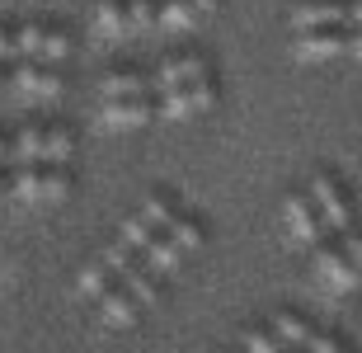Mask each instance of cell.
<instances>
[{"mask_svg":"<svg viewBox=\"0 0 362 353\" xmlns=\"http://www.w3.org/2000/svg\"><path fill=\"white\" fill-rule=\"evenodd\" d=\"M71 193V170L52 161H24L10 165V198L28 207H52Z\"/></svg>","mask_w":362,"mask_h":353,"instance_id":"obj_1","label":"cell"},{"mask_svg":"<svg viewBox=\"0 0 362 353\" xmlns=\"http://www.w3.org/2000/svg\"><path fill=\"white\" fill-rule=\"evenodd\" d=\"M282 221H287L292 245H306V250L325 245V236H329V221H325L320 203H315L310 193H292V198L282 203Z\"/></svg>","mask_w":362,"mask_h":353,"instance_id":"obj_2","label":"cell"},{"mask_svg":"<svg viewBox=\"0 0 362 353\" xmlns=\"http://www.w3.org/2000/svg\"><path fill=\"white\" fill-rule=\"evenodd\" d=\"M216 109V81L212 76H198V81H184L175 90H160V118L170 122H184L193 113H207Z\"/></svg>","mask_w":362,"mask_h":353,"instance_id":"obj_3","label":"cell"},{"mask_svg":"<svg viewBox=\"0 0 362 353\" xmlns=\"http://www.w3.org/2000/svg\"><path fill=\"white\" fill-rule=\"evenodd\" d=\"M10 90L19 99H33V104H47V99L62 95V76H57L47 62H33V57H19L10 66Z\"/></svg>","mask_w":362,"mask_h":353,"instance_id":"obj_4","label":"cell"},{"mask_svg":"<svg viewBox=\"0 0 362 353\" xmlns=\"http://www.w3.org/2000/svg\"><path fill=\"white\" fill-rule=\"evenodd\" d=\"M310 198L320 203V212H325V221H329V231H353V198H349V189L339 184L329 170H320V175H310Z\"/></svg>","mask_w":362,"mask_h":353,"instance_id":"obj_5","label":"cell"},{"mask_svg":"<svg viewBox=\"0 0 362 353\" xmlns=\"http://www.w3.org/2000/svg\"><path fill=\"white\" fill-rule=\"evenodd\" d=\"M156 113H160V99H151V95L104 99V109H99V127H108V132H132V127H146Z\"/></svg>","mask_w":362,"mask_h":353,"instance_id":"obj_6","label":"cell"},{"mask_svg":"<svg viewBox=\"0 0 362 353\" xmlns=\"http://www.w3.org/2000/svg\"><path fill=\"white\" fill-rule=\"evenodd\" d=\"M315 273H320V283L329 287V292H353V287L362 283V273L349 259L344 241L339 245H315Z\"/></svg>","mask_w":362,"mask_h":353,"instance_id":"obj_7","label":"cell"},{"mask_svg":"<svg viewBox=\"0 0 362 353\" xmlns=\"http://www.w3.org/2000/svg\"><path fill=\"white\" fill-rule=\"evenodd\" d=\"M292 52H296V62H334V57H349V28H306V33H296Z\"/></svg>","mask_w":362,"mask_h":353,"instance_id":"obj_8","label":"cell"},{"mask_svg":"<svg viewBox=\"0 0 362 353\" xmlns=\"http://www.w3.org/2000/svg\"><path fill=\"white\" fill-rule=\"evenodd\" d=\"M19 52L33 57V62H66L71 38L62 28H47V24H19Z\"/></svg>","mask_w":362,"mask_h":353,"instance_id":"obj_9","label":"cell"},{"mask_svg":"<svg viewBox=\"0 0 362 353\" xmlns=\"http://www.w3.org/2000/svg\"><path fill=\"white\" fill-rule=\"evenodd\" d=\"M292 28H349V0H301L292 10Z\"/></svg>","mask_w":362,"mask_h":353,"instance_id":"obj_10","label":"cell"},{"mask_svg":"<svg viewBox=\"0 0 362 353\" xmlns=\"http://www.w3.org/2000/svg\"><path fill=\"white\" fill-rule=\"evenodd\" d=\"M198 76H212L207 57H198V52H179V57H165L160 71L151 76V85H156V95H160V90H175V85L198 81Z\"/></svg>","mask_w":362,"mask_h":353,"instance_id":"obj_11","label":"cell"},{"mask_svg":"<svg viewBox=\"0 0 362 353\" xmlns=\"http://www.w3.org/2000/svg\"><path fill=\"white\" fill-rule=\"evenodd\" d=\"M141 311H146V306H141V297H136L127 283H118L104 301H99V316H104L108 330H132L136 320H141Z\"/></svg>","mask_w":362,"mask_h":353,"instance_id":"obj_12","label":"cell"},{"mask_svg":"<svg viewBox=\"0 0 362 353\" xmlns=\"http://www.w3.org/2000/svg\"><path fill=\"white\" fill-rule=\"evenodd\" d=\"M118 283H122V278H118L113 269H108V259H104V255L90 259V264H85V269L76 273V292H81V297H90V301H104Z\"/></svg>","mask_w":362,"mask_h":353,"instance_id":"obj_13","label":"cell"},{"mask_svg":"<svg viewBox=\"0 0 362 353\" xmlns=\"http://www.w3.org/2000/svg\"><path fill=\"white\" fill-rule=\"evenodd\" d=\"M94 33L99 38H127V33H136L127 0H99L94 5Z\"/></svg>","mask_w":362,"mask_h":353,"instance_id":"obj_14","label":"cell"},{"mask_svg":"<svg viewBox=\"0 0 362 353\" xmlns=\"http://www.w3.org/2000/svg\"><path fill=\"white\" fill-rule=\"evenodd\" d=\"M160 278H165V273L151 269L146 255H141V259L132 264V269L122 273V283H127V287L136 292V297H141V306H146V311H151V306H160V297H165V283H160Z\"/></svg>","mask_w":362,"mask_h":353,"instance_id":"obj_15","label":"cell"},{"mask_svg":"<svg viewBox=\"0 0 362 353\" xmlns=\"http://www.w3.org/2000/svg\"><path fill=\"white\" fill-rule=\"evenodd\" d=\"M156 85L141 76V71H108L104 81H99V95L104 99H132V95H151Z\"/></svg>","mask_w":362,"mask_h":353,"instance_id":"obj_16","label":"cell"},{"mask_svg":"<svg viewBox=\"0 0 362 353\" xmlns=\"http://www.w3.org/2000/svg\"><path fill=\"white\" fill-rule=\"evenodd\" d=\"M179 259H184V245H179L170 231H160L156 241L146 245V264H151L156 273H175V269H179Z\"/></svg>","mask_w":362,"mask_h":353,"instance_id":"obj_17","label":"cell"},{"mask_svg":"<svg viewBox=\"0 0 362 353\" xmlns=\"http://www.w3.org/2000/svg\"><path fill=\"white\" fill-rule=\"evenodd\" d=\"M198 19H202V10L193 5V0H165L160 5V28L165 33H188Z\"/></svg>","mask_w":362,"mask_h":353,"instance_id":"obj_18","label":"cell"},{"mask_svg":"<svg viewBox=\"0 0 362 353\" xmlns=\"http://www.w3.org/2000/svg\"><path fill=\"white\" fill-rule=\"evenodd\" d=\"M71 156H76V132H71L66 122H47V156H42V161L66 165Z\"/></svg>","mask_w":362,"mask_h":353,"instance_id":"obj_19","label":"cell"},{"mask_svg":"<svg viewBox=\"0 0 362 353\" xmlns=\"http://www.w3.org/2000/svg\"><path fill=\"white\" fill-rule=\"evenodd\" d=\"M141 212H146V217L156 221L160 231H170V226H175V221L184 217V212H179V203H175V193H165V189H156V193H151Z\"/></svg>","mask_w":362,"mask_h":353,"instance_id":"obj_20","label":"cell"},{"mask_svg":"<svg viewBox=\"0 0 362 353\" xmlns=\"http://www.w3.org/2000/svg\"><path fill=\"white\" fill-rule=\"evenodd\" d=\"M118 236H122V241H127V245H136L141 255H146V245L156 241V236H160V226H156V221H151L146 212H136V217H127V221H122V226H118Z\"/></svg>","mask_w":362,"mask_h":353,"instance_id":"obj_21","label":"cell"},{"mask_svg":"<svg viewBox=\"0 0 362 353\" xmlns=\"http://www.w3.org/2000/svg\"><path fill=\"white\" fill-rule=\"evenodd\" d=\"M240 349H245V353H292V344L282 340L278 330H245Z\"/></svg>","mask_w":362,"mask_h":353,"instance_id":"obj_22","label":"cell"},{"mask_svg":"<svg viewBox=\"0 0 362 353\" xmlns=\"http://www.w3.org/2000/svg\"><path fill=\"white\" fill-rule=\"evenodd\" d=\"M273 330H278V335L292 344V349H306V340L315 335V330H310L301 316H292V311H278V316H273Z\"/></svg>","mask_w":362,"mask_h":353,"instance_id":"obj_23","label":"cell"},{"mask_svg":"<svg viewBox=\"0 0 362 353\" xmlns=\"http://www.w3.org/2000/svg\"><path fill=\"white\" fill-rule=\"evenodd\" d=\"M170 236L184 245V255H188V250H202V241H207V231H202L198 217H179L175 226H170Z\"/></svg>","mask_w":362,"mask_h":353,"instance_id":"obj_24","label":"cell"},{"mask_svg":"<svg viewBox=\"0 0 362 353\" xmlns=\"http://www.w3.org/2000/svg\"><path fill=\"white\" fill-rule=\"evenodd\" d=\"M127 10H132V28L136 33H146V28L160 24V0H127Z\"/></svg>","mask_w":362,"mask_h":353,"instance_id":"obj_25","label":"cell"},{"mask_svg":"<svg viewBox=\"0 0 362 353\" xmlns=\"http://www.w3.org/2000/svg\"><path fill=\"white\" fill-rule=\"evenodd\" d=\"M306 353H344V349H339L329 335H310V340H306Z\"/></svg>","mask_w":362,"mask_h":353,"instance_id":"obj_26","label":"cell"},{"mask_svg":"<svg viewBox=\"0 0 362 353\" xmlns=\"http://www.w3.org/2000/svg\"><path fill=\"white\" fill-rule=\"evenodd\" d=\"M344 250H349V259L358 264V273H362V236L358 231H344Z\"/></svg>","mask_w":362,"mask_h":353,"instance_id":"obj_27","label":"cell"},{"mask_svg":"<svg viewBox=\"0 0 362 353\" xmlns=\"http://www.w3.org/2000/svg\"><path fill=\"white\" fill-rule=\"evenodd\" d=\"M349 57L362 62V28H349Z\"/></svg>","mask_w":362,"mask_h":353,"instance_id":"obj_28","label":"cell"},{"mask_svg":"<svg viewBox=\"0 0 362 353\" xmlns=\"http://www.w3.org/2000/svg\"><path fill=\"white\" fill-rule=\"evenodd\" d=\"M0 198H10V165H0Z\"/></svg>","mask_w":362,"mask_h":353,"instance_id":"obj_29","label":"cell"},{"mask_svg":"<svg viewBox=\"0 0 362 353\" xmlns=\"http://www.w3.org/2000/svg\"><path fill=\"white\" fill-rule=\"evenodd\" d=\"M193 5H198L202 19H207V14H216V5H221V0H193Z\"/></svg>","mask_w":362,"mask_h":353,"instance_id":"obj_30","label":"cell"},{"mask_svg":"<svg viewBox=\"0 0 362 353\" xmlns=\"http://www.w3.org/2000/svg\"><path fill=\"white\" fill-rule=\"evenodd\" d=\"M301 353H306V349H301Z\"/></svg>","mask_w":362,"mask_h":353,"instance_id":"obj_31","label":"cell"}]
</instances>
